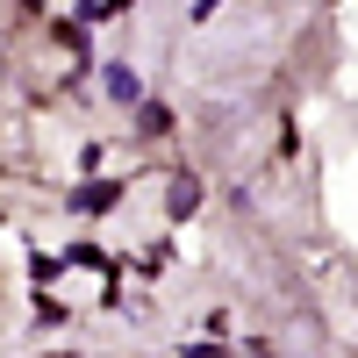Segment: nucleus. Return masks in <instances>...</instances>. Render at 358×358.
I'll return each instance as SVG.
<instances>
[{
  "mask_svg": "<svg viewBox=\"0 0 358 358\" xmlns=\"http://www.w3.org/2000/svg\"><path fill=\"white\" fill-rule=\"evenodd\" d=\"M136 129H143V136H172V108H158V101L136 108Z\"/></svg>",
  "mask_w": 358,
  "mask_h": 358,
  "instance_id": "4",
  "label": "nucleus"
},
{
  "mask_svg": "<svg viewBox=\"0 0 358 358\" xmlns=\"http://www.w3.org/2000/svg\"><path fill=\"white\" fill-rule=\"evenodd\" d=\"M50 36H57V43H65L72 57H86V22H50Z\"/></svg>",
  "mask_w": 358,
  "mask_h": 358,
  "instance_id": "5",
  "label": "nucleus"
},
{
  "mask_svg": "<svg viewBox=\"0 0 358 358\" xmlns=\"http://www.w3.org/2000/svg\"><path fill=\"white\" fill-rule=\"evenodd\" d=\"M201 208V179L194 172H172V215H194Z\"/></svg>",
  "mask_w": 358,
  "mask_h": 358,
  "instance_id": "2",
  "label": "nucleus"
},
{
  "mask_svg": "<svg viewBox=\"0 0 358 358\" xmlns=\"http://www.w3.org/2000/svg\"><path fill=\"white\" fill-rule=\"evenodd\" d=\"M101 79H108V101H143V86H136V72H129V65H108Z\"/></svg>",
  "mask_w": 358,
  "mask_h": 358,
  "instance_id": "3",
  "label": "nucleus"
},
{
  "mask_svg": "<svg viewBox=\"0 0 358 358\" xmlns=\"http://www.w3.org/2000/svg\"><path fill=\"white\" fill-rule=\"evenodd\" d=\"M22 8H43V0H22Z\"/></svg>",
  "mask_w": 358,
  "mask_h": 358,
  "instance_id": "7",
  "label": "nucleus"
},
{
  "mask_svg": "<svg viewBox=\"0 0 358 358\" xmlns=\"http://www.w3.org/2000/svg\"><path fill=\"white\" fill-rule=\"evenodd\" d=\"M222 8V0H194V22H208V15H215Z\"/></svg>",
  "mask_w": 358,
  "mask_h": 358,
  "instance_id": "6",
  "label": "nucleus"
},
{
  "mask_svg": "<svg viewBox=\"0 0 358 358\" xmlns=\"http://www.w3.org/2000/svg\"><path fill=\"white\" fill-rule=\"evenodd\" d=\"M115 201H122V179H86L72 187V215H108Z\"/></svg>",
  "mask_w": 358,
  "mask_h": 358,
  "instance_id": "1",
  "label": "nucleus"
}]
</instances>
